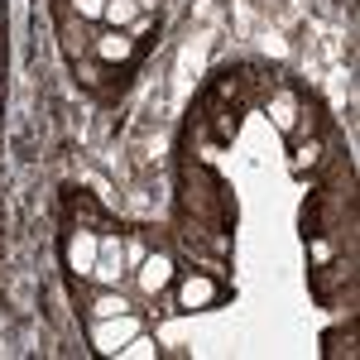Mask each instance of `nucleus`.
I'll list each match as a JSON object with an SVG mask.
<instances>
[{
	"instance_id": "nucleus-1",
	"label": "nucleus",
	"mask_w": 360,
	"mask_h": 360,
	"mask_svg": "<svg viewBox=\"0 0 360 360\" xmlns=\"http://www.w3.org/2000/svg\"><path fill=\"white\" fill-rule=\"evenodd\" d=\"M139 332V322L135 317H130V312H120V317H96V346H101V351H120V346H125V341H130V336Z\"/></svg>"
},
{
	"instance_id": "nucleus-2",
	"label": "nucleus",
	"mask_w": 360,
	"mask_h": 360,
	"mask_svg": "<svg viewBox=\"0 0 360 360\" xmlns=\"http://www.w3.org/2000/svg\"><path fill=\"white\" fill-rule=\"evenodd\" d=\"M96 255H101V240L91 236V231H77L72 240H68V269L77 278L91 274V264H96Z\"/></svg>"
},
{
	"instance_id": "nucleus-3",
	"label": "nucleus",
	"mask_w": 360,
	"mask_h": 360,
	"mask_svg": "<svg viewBox=\"0 0 360 360\" xmlns=\"http://www.w3.org/2000/svg\"><path fill=\"white\" fill-rule=\"evenodd\" d=\"M178 303L188 307V312H193V307L217 303V283H212L207 274H188V278H183V288H178Z\"/></svg>"
},
{
	"instance_id": "nucleus-4",
	"label": "nucleus",
	"mask_w": 360,
	"mask_h": 360,
	"mask_svg": "<svg viewBox=\"0 0 360 360\" xmlns=\"http://www.w3.org/2000/svg\"><path fill=\"white\" fill-rule=\"evenodd\" d=\"M168 274H173V259H168V255H149L144 269H139V288H144V293H159L168 283Z\"/></svg>"
},
{
	"instance_id": "nucleus-5",
	"label": "nucleus",
	"mask_w": 360,
	"mask_h": 360,
	"mask_svg": "<svg viewBox=\"0 0 360 360\" xmlns=\"http://www.w3.org/2000/svg\"><path fill=\"white\" fill-rule=\"evenodd\" d=\"M96 53L106 58V63H125V58H130V34H125V29L101 34V39H96Z\"/></svg>"
},
{
	"instance_id": "nucleus-6",
	"label": "nucleus",
	"mask_w": 360,
	"mask_h": 360,
	"mask_svg": "<svg viewBox=\"0 0 360 360\" xmlns=\"http://www.w3.org/2000/svg\"><path fill=\"white\" fill-rule=\"evenodd\" d=\"M101 20H106L111 29H130V25L139 20V0H106Z\"/></svg>"
},
{
	"instance_id": "nucleus-7",
	"label": "nucleus",
	"mask_w": 360,
	"mask_h": 360,
	"mask_svg": "<svg viewBox=\"0 0 360 360\" xmlns=\"http://www.w3.org/2000/svg\"><path fill=\"white\" fill-rule=\"evenodd\" d=\"M91 278H96V283H106V288H115V283H120V255H96Z\"/></svg>"
},
{
	"instance_id": "nucleus-8",
	"label": "nucleus",
	"mask_w": 360,
	"mask_h": 360,
	"mask_svg": "<svg viewBox=\"0 0 360 360\" xmlns=\"http://www.w3.org/2000/svg\"><path fill=\"white\" fill-rule=\"evenodd\" d=\"M91 312H96V317H120V312H130V303H125L120 293H101V298L91 303Z\"/></svg>"
},
{
	"instance_id": "nucleus-9",
	"label": "nucleus",
	"mask_w": 360,
	"mask_h": 360,
	"mask_svg": "<svg viewBox=\"0 0 360 360\" xmlns=\"http://www.w3.org/2000/svg\"><path fill=\"white\" fill-rule=\"evenodd\" d=\"M77 5V15H86V20H101V10H106V0H72Z\"/></svg>"
},
{
	"instance_id": "nucleus-10",
	"label": "nucleus",
	"mask_w": 360,
	"mask_h": 360,
	"mask_svg": "<svg viewBox=\"0 0 360 360\" xmlns=\"http://www.w3.org/2000/svg\"><path fill=\"white\" fill-rule=\"evenodd\" d=\"M274 111H278V125H283V130H288V125H293V101H288V96H283V101H278Z\"/></svg>"
}]
</instances>
